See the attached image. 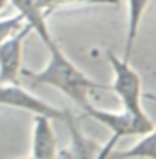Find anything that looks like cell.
Masks as SVG:
<instances>
[{
    "instance_id": "7c38bea8",
    "label": "cell",
    "mask_w": 156,
    "mask_h": 159,
    "mask_svg": "<svg viewBox=\"0 0 156 159\" xmlns=\"http://www.w3.org/2000/svg\"><path fill=\"white\" fill-rule=\"evenodd\" d=\"M6 6H11V0H0V11L6 9Z\"/></svg>"
},
{
    "instance_id": "6da1fadb",
    "label": "cell",
    "mask_w": 156,
    "mask_h": 159,
    "mask_svg": "<svg viewBox=\"0 0 156 159\" xmlns=\"http://www.w3.org/2000/svg\"><path fill=\"white\" fill-rule=\"evenodd\" d=\"M47 51L49 60L42 69L37 70V72L35 70H22V74L29 80L33 87L49 85V87L58 89L60 92H64L71 101H75L85 112L93 105L91 103V92H95L98 89H105V87L93 81L84 70L78 69L62 52L56 42H53L47 47Z\"/></svg>"
},
{
    "instance_id": "8fae6325",
    "label": "cell",
    "mask_w": 156,
    "mask_h": 159,
    "mask_svg": "<svg viewBox=\"0 0 156 159\" xmlns=\"http://www.w3.org/2000/svg\"><path fill=\"white\" fill-rule=\"evenodd\" d=\"M24 24H26V18L20 13H15L11 16H6V18H0V43L4 40H7L11 34H15L20 27H24Z\"/></svg>"
},
{
    "instance_id": "ba28073f",
    "label": "cell",
    "mask_w": 156,
    "mask_h": 159,
    "mask_svg": "<svg viewBox=\"0 0 156 159\" xmlns=\"http://www.w3.org/2000/svg\"><path fill=\"white\" fill-rule=\"evenodd\" d=\"M151 0H127V40H125V49H124V58L131 60L133 47L138 36L140 22L144 18L147 6Z\"/></svg>"
},
{
    "instance_id": "3957f363",
    "label": "cell",
    "mask_w": 156,
    "mask_h": 159,
    "mask_svg": "<svg viewBox=\"0 0 156 159\" xmlns=\"http://www.w3.org/2000/svg\"><path fill=\"white\" fill-rule=\"evenodd\" d=\"M105 58L113 69V85L111 89L116 92L122 101V107L134 114H145L142 107V80L140 74L129 65V60L124 56H116L113 51H107Z\"/></svg>"
},
{
    "instance_id": "277c9868",
    "label": "cell",
    "mask_w": 156,
    "mask_h": 159,
    "mask_svg": "<svg viewBox=\"0 0 156 159\" xmlns=\"http://www.w3.org/2000/svg\"><path fill=\"white\" fill-rule=\"evenodd\" d=\"M0 105L6 107H15L35 114L47 116L53 121H62L67 125L71 119H75V114L67 109H58L47 101L40 99L38 96L31 94L29 90L20 87L18 83H0Z\"/></svg>"
},
{
    "instance_id": "9c48e42d",
    "label": "cell",
    "mask_w": 156,
    "mask_h": 159,
    "mask_svg": "<svg viewBox=\"0 0 156 159\" xmlns=\"http://www.w3.org/2000/svg\"><path fill=\"white\" fill-rule=\"evenodd\" d=\"M122 159H156V127L142 136V139L134 143L131 148L116 154Z\"/></svg>"
},
{
    "instance_id": "8992f818",
    "label": "cell",
    "mask_w": 156,
    "mask_h": 159,
    "mask_svg": "<svg viewBox=\"0 0 156 159\" xmlns=\"http://www.w3.org/2000/svg\"><path fill=\"white\" fill-rule=\"evenodd\" d=\"M53 119L42 114L33 118V136H31V152L33 159H53L58 156V141L51 125Z\"/></svg>"
},
{
    "instance_id": "30bf717a",
    "label": "cell",
    "mask_w": 156,
    "mask_h": 159,
    "mask_svg": "<svg viewBox=\"0 0 156 159\" xmlns=\"http://www.w3.org/2000/svg\"><path fill=\"white\" fill-rule=\"evenodd\" d=\"M120 0H38L40 9L49 16L53 11L69 6H118Z\"/></svg>"
},
{
    "instance_id": "52a82bcc",
    "label": "cell",
    "mask_w": 156,
    "mask_h": 159,
    "mask_svg": "<svg viewBox=\"0 0 156 159\" xmlns=\"http://www.w3.org/2000/svg\"><path fill=\"white\" fill-rule=\"evenodd\" d=\"M11 7H15L17 13L24 15L26 22L33 27V33H37V36L42 40L46 47H49L53 42H56L47 27V16L40 9L38 0H11Z\"/></svg>"
},
{
    "instance_id": "7a4b0ae2",
    "label": "cell",
    "mask_w": 156,
    "mask_h": 159,
    "mask_svg": "<svg viewBox=\"0 0 156 159\" xmlns=\"http://www.w3.org/2000/svg\"><path fill=\"white\" fill-rule=\"evenodd\" d=\"M85 116H89L91 119L98 121L100 125L107 127L113 136L109 139L107 145H104V148L100 152L98 157L104 159L109 157L111 152L115 148L120 138H127V136H144L149 130H153L156 127L153 123V119L149 118L147 114H134L129 110L122 109L120 112H113V110H104V109H96V107H89L85 110Z\"/></svg>"
},
{
    "instance_id": "5b68a950",
    "label": "cell",
    "mask_w": 156,
    "mask_h": 159,
    "mask_svg": "<svg viewBox=\"0 0 156 159\" xmlns=\"http://www.w3.org/2000/svg\"><path fill=\"white\" fill-rule=\"evenodd\" d=\"M33 33V27L26 22L15 34L0 43V83H18L22 74V49L24 40Z\"/></svg>"
}]
</instances>
